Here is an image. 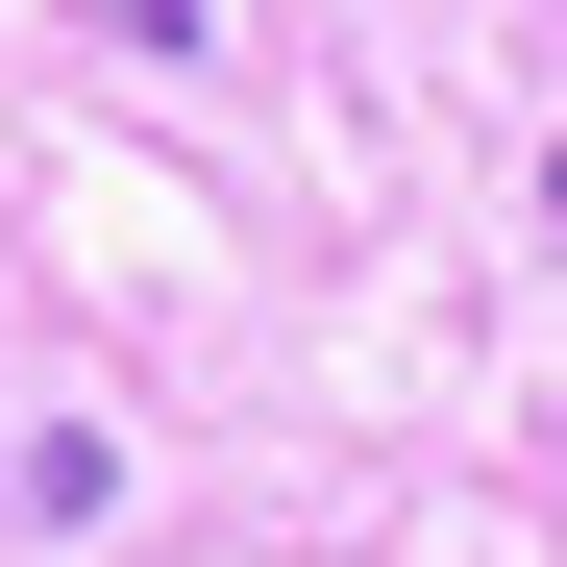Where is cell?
<instances>
[{
  "label": "cell",
  "mask_w": 567,
  "mask_h": 567,
  "mask_svg": "<svg viewBox=\"0 0 567 567\" xmlns=\"http://www.w3.org/2000/svg\"><path fill=\"white\" fill-rule=\"evenodd\" d=\"M543 223H567V148H543Z\"/></svg>",
  "instance_id": "2"
},
{
  "label": "cell",
  "mask_w": 567,
  "mask_h": 567,
  "mask_svg": "<svg viewBox=\"0 0 567 567\" xmlns=\"http://www.w3.org/2000/svg\"><path fill=\"white\" fill-rule=\"evenodd\" d=\"M74 25H124V50H198V25H223V0H74Z\"/></svg>",
  "instance_id": "1"
}]
</instances>
